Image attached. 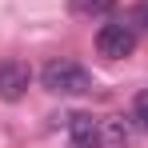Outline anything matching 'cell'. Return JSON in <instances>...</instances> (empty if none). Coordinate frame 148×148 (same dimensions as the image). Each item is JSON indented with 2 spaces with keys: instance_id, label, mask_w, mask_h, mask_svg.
Masks as SVG:
<instances>
[{
  "instance_id": "1",
  "label": "cell",
  "mask_w": 148,
  "mask_h": 148,
  "mask_svg": "<svg viewBox=\"0 0 148 148\" xmlns=\"http://www.w3.org/2000/svg\"><path fill=\"white\" fill-rule=\"evenodd\" d=\"M40 84L52 96H84V92H92V72L76 60H48L40 72Z\"/></svg>"
},
{
  "instance_id": "2",
  "label": "cell",
  "mask_w": 148,
  "mask_h": 148,
  "mask_svg": "<svg viewBox=\"0 0 148 148\" xmlns=\"http://www.w3.org/2000/svg\"><path fill=\"white\" fill-rule=\"evenodd\" d=\"M96 52L104 60H128L136 52V28L132 24H104L96 32Z\"/></svg>"
},
{
  "instance_id": "3",
  "label": "cell",
  "mask_w": 148,
  "mask_h": 148,
  "mask_svg": "<svg viewBox=\"0 0 148 148\" xmlns=\"http://www.w3.org/2000/svg\"><path fill=\"white\" fill-rule=\"evenodd\" d=\"M68 144L72 148H104V124L92 116V112H72L68 120Z\"/></svg>"
},
{
  "instance_id": "4",
  "label": "cell",
  "mask_w": 148,
  "mask_h": 148,
  "mask_svg": "<svg viewBox=\"0 0 148 148\" xmlns=\"http://www.w3.org/2000/svg\"><path fill=\"white\" fill-rule=\"evenodd\" d=\"M32 84V68L24 60H0V100H20Z\"/></svg>"
},
{
  "instance_id": "5",
  "label": "cell",
  "mask_w": 148,
  "mask_h": 148,
  "mask_svg": "<svg viewBox=\"0 0 148 148\" xmlns=\"http://www.w3.org/2000/svg\"><path fill=\"white\" fill-rule=\"evenodd\" d=\"M104 124V148H128L136 140V120L132 116H108Z\"/></svg>"
},
{
  "instance_id": "6",
  "label": "cell",
  "mask_w": 148,
  "mask_h": 148,
  "mask_svg": "<svg viewBox=\"0 0 148 148\" xmlns=\"http://www.w3.org/2000/svg\"><path fill=\"white\" fill-rule=\"evenodd\" d=\"M68 12L76 20H108L116 12V0H68Z\"/></svg>"
},
{
  "instance_id": "7",
  "label": "cell",
  "mask_w": 148,
  "mask_h": 148,
  "mask_svg": "<svg viewBox=\"0 0 148 148\" xmlns=\"http://www.w3.org/2000/svg\"><path fill=\"white\" fill-rule=\"evenodd\" d=\"M132 120H136L140 132H148V88L136 92V100H132Z\"/></svg>"
},
{
  "instance_id": "8",
  "label": "cell",
  "mask_w": 148,
  "mask_h": 148,
  "mask_svg": "<svg viewBox=\"0 0 148 148\" xmlns=\"http://www.w3.org/2000/svg\"><path fill=\"white\" fill-rule=\"evenodd\" d=\"M128 24H132V28H148V0H140V4L132 8V16H128Z\"/></svg>"
}]
</instances>
